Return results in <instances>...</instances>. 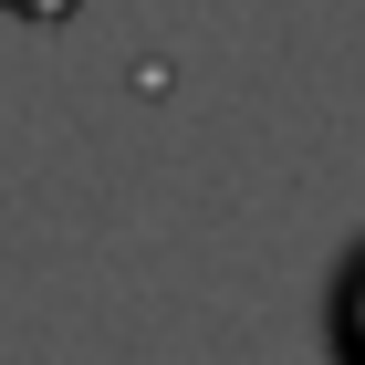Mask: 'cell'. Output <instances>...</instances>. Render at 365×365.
Wrapping results in <instances>:
<instances>
[{"label":"cell","instance_id":"obj_1","mask_svg":"<svg viewBox=\"0 0 365 365\" xmlns=\"http://www.w3.org/2000/svg\"><path fill=\"white\" fill-rule=\"evenodd\" d=\"M0 11H11V21H42V31H53V21H73L84 0H0Z\"/></svg>","mask_w":365,"mask_h":365},{"label":"cell","instance_id":"obj_2","mask_svg":"<svg viewBox=\"0 0 365 365\" xmlns=\"http://www.w3.org/2000/svg\"><path fill=\"white\" fill-rule=\"evenodd\" d=\"M344 355L365 365V282H355V303H344Z\"/></svg>","mask_w":365,"mask_h":365}]
</instances>
